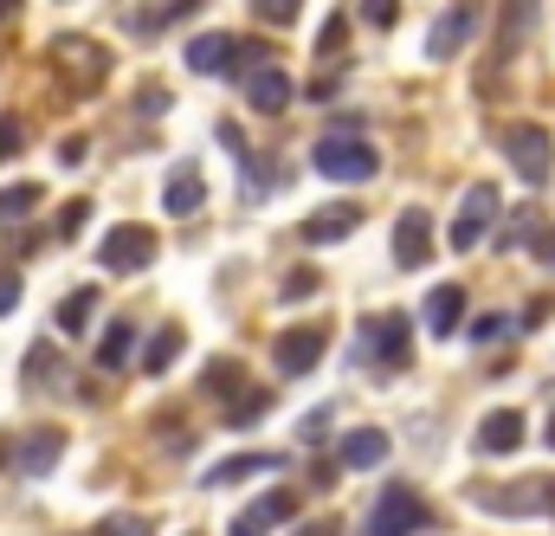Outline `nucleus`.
<instances>
[{
	"mask_svg": "<svg viewBox=\"0 0 555 536\" xmlns=\"http://www.w3.org/2000/svg\"><path fill=\"white\" fill-rule=\"evenodd\" d=\"M310 162H317V175H330V181H369V175L382 168L375 142H362V136H317Z\"/></svg>",
	"mask_w": 555,
	"mask_h": 536,
	"instance_id": "nucleus-1",
	"label": "nucleus"
},
{
	"mask_svg": "<svg viewBox=\"0 0 555 536\" xmlns=\"http://www.w3.org/2000/svg\"><path fill=\"white\" fill-rule=\"evenodd\" d=\"M498 214H504V194L491 181H472L465 201H459V220H452V253H478L485 233L498 227Z\"/></svg>",
	"mask_w": 555,
	"mask_h": 536,
	"instance_id": "nucleus-2",
	"label": "nucleus"
},
{
	"mask_svg": "<svg viewBox=\"0 0 555 536\" xmlns=\"http://www.w3.org/2000/svg\"><path fill=\"white\" fill-rule=\"evenodd\" d=\"M504 155H511V168L530 181V188H543L555 168V149H550V130L543 124H511L504 130Z\"/></svg>",
	"mask_w": 555,
	"mask_h": 536,
	"instance_id": "nucleus-3",
	"label": "nucleus"
},
{
	"mask_svg": "<svg viewBox=\"0 0 555 536\" xmlns=\"http://www.w3.org/2000/svg\"><path fill=\"white\" fill-rule=\"evenodd\" d=\"M426 531V505H420L414 485H388L369 511V536H414Z\"/></svg>",
	"mask_w": 555,
	"mask_h": 536,
	"instance_id": "nucleus-4",
	"label": "nucleus"
},
{
	"mask_svg": "<svg viewBox=\"0 0 555 536\" xmlns=\"http://www.w3.org/2000/svg\"><path fill=\"white\" fill-rule=\"evenodd\" d=\"M0 452H7V465H13V472L46 478V472L59 465V452H65V433H59V426H33V433H13Z\"/></svg>",
	"mask_w": 555,
	"mask_h": 536,
	"instance_id": "nucleus-5",
	"label": "nucleus"
},
{
	"mask_svg": "<svg viewBox=\"0 0 555 536\" xmlns=\"http://www.w3.org/2000/svg\"><path fill=\"white\" fill-rule=\"evenodd\" d=\"M472 33H478V0H452V7H446V13L433 20V33H426V59H433V65L459 59Z\"/></svg>",
	"mask_w": 555,
	"mask_h": 536,
	"instance_id": "nucleus-6",
	"label": "nucleus"
},
{
	"mask_svg": "<svg viewBox=\"0 0 555 536\" xmlns=\"http://www.w3.org/2000/svg\"><path fill=\"white\" fill-rule=\"evenodd\" d=\"M98 266L104 271H149L155 266V233L149 227H111L104 246H98Z\"/></svg>",
	"mask_w": 555,
	"mask_h": 536,
	"instance_id": "nucleus-7",
	"label": "nucleus"
},
{
	"mask_svg": "<svg viewBox=\"0 0 555 536\" xmlns=\"http://www.w3.org/2000/svg\"><path fill=\"white\" fill-rule=\"evenodd\" d=\"M323 349H330V330H317V323H304V330H284L272 343V362H278V375H310L317 362H323Z\"/></svg>",
	"mask_w": 555,
	"mask_h": 536,
	"instance_id": "nucleus-8",
	"label": "nucleus"
},
{
	"mask_svg": "<svg viewBox=\"0 0 555 536\" xmlns=\"http://www.w3.org/2000/svg\"><path fill=\"white\" fill-rule=\"evenodd\" d=\"M485 511H498V518H555V478H517V485H504V492H491L485 498Z\"/></svg>",
	"mask_w": 555,
	"mask_h": 536,
	"instance_id": "nucleus-9",
	"label": "nucleus"
},
{
	"mask_svg": "<svg viewBox=\"0 0 555 536\" xmlns=\"http://www.w3.org/2000/svg\"><path fill=\"white\" fill-rule=\"evenodd\" d=\"M284 459H291V452H240V459H220V465H207V472H201V485H207V492H227V485H246V478L284 472Z\"/></svg>",
	"mask_w": 555,
	"mask_h": 536,
	"instance_id": "nucleus-10",
	"label": "nucleus"
},
{
	"mask_svg": "<svg viewBox=\"0 0 555 536\" xmlns=\"http://www.w3.org/2000/svg\"><path fill=\"white\" fill-rule=\"evenodd\" d=\"M426 259H433V220H426V207H408V214L395 220V266L420 271Z\"/></svg>",
	"mask_w": 555,
	"mask_h": 536,
	"instance_id": "nucleus-11",
	"label": "nucleus"
},
{
	"mask_svg": "<svg viewBox=\"0 0 555 536\" xmlns=\"http://www.w3.org/2000/svg\"><path fill=\"white\" fill-rule=\"evenodd\" d=\"M201 201H207V181H201V168H194V162H181V168L162 181V214L194 220V214H201Z\"/></svg>",
	"mask_w": 555,
	"mask_h": 536,
	"instance_id": "nucleus-12",
	"label": "nucleus"
},
{
	"mask_svg": "<svg viewBox=\"0 0 555 536\" xmlns=\"http://www.w3.org/2000/svg\"><path fill=\"white\" fill-rule=\"evenodd\" d=\"M362 343H382L375 356H382L388 369H408V356H414V349H408V343H414V323H408L401 310H388L382 323H362Z\"/></svg>",
	"mask_w": 555,
	"mask_h": 536,
	"instance_id": "nucleus-13",
	"label": "nucleus"
},
{
	"mask_svg": "<svg viewBox=\"0 0 555 536\" xmlns=\"http://www.w3.org/2000/svg\"><path fill=\"white\" fill-rule=\"evenodd\" d=\"M524 433H530V426H524V413H517V407H498V413H485V420H478V452H485V459H504V452H517V446H524Z\"/></svg>",
	"mask_w": 555,
	"mask_h": 536,
	"instance_id": "nucleus-14",
	"label": "nucleus"
},
{
	"mask_svg": "<svg viewBox=\"0 0 555 536\" xmlns=\"http://www.w3.org/2000/svg\"><path fill=\"white\" fill-rule=\"evenodd\" d=\"M291 91H297V85H291V72H284V65H259V72L246 78V104H253L259 117H278V111L291 104Z\"/></svg>",
	"mask_w": 555,
	"mask_h": 536,
	"instance_id": "nucleus-15",
	"label": "nucleus"
},
{
	"mask_svg": "<svg viewBox=\"0 0 555 536\" xmlns=\"http://www.w3.org/2000/svg\"><path fill=\"white\" fill-rule=\"evenodd\" d=\"M537 13H543V0H504V20H498V59H517V52H524Z\"/></svg>",
	"mask_w": 555,
	"mask_h": 536,
	"instance_id": "nucleus-16",
	"label": "nucleus"
},
{
	"mask_svg": "<svg viewBox=\"0 0 555 536\" xmlns=\"http://www.w3.org/2000/svg\"><path fill=\"white\" fill-rule=\"evenodd\" d=\"M395 452V439L382 433V426H356V433H343V465L349 472H369V465H382Z\"/></svg>",
	"mask_w": 555,
	"mask_h": 536,
	"instance_id": "nucleus-17",
	"label": "nucleus"
},
{
	"mask_svg": "<svg viewBox=\"0 0 555 536\" xmlns=\"http://www.w3.org/2000/svg\"><path fill=\"white\" fill-rule=\"evenodd\" d=\"M233 46H240L233 33H201V39H188V72H207V78L227 72V65H233Z\"/></svg>",
	"mask_w": 555,
	"mask_h": 536,
	"instance_id": "nucleus-18",
	"label": "nucleus"
},
{
	"mask_svg": "<svg viewBox=\"0 0 555 536\" xmlns=\"http://www.w3.org/2000/svg\"><path fill=\"white\" fill-rule=\"evenodd\" d=\"M362 227V214L356 207H323V214H310L304 220V246H330V240H349Z\"/></svg>",
	"mask_w": 555,
	"mask_h": 536,
	"instance_id": "nucleus-19",
	"label": "nucleus"
},
{
	"mask_svg": "<svg viewBox=\"0 0 555 536\" xmlns=\"http://www.w3.org/2000/svg\"><path fill=\"white\" fill-rule=\"evenodd\" d=\"M420 317H426V330H433V336H452V330H459V317H465V291H459V284H433V297H426V310H420Z\"/></svg>",
	"mask_w": 555,
	"mask_h": 536,
	"instance_id": "nucleus-20",
	"label": "nucleus"
},
{
	"mask_svg": "<svg viewBox=\"0 0 555 536\" xmlns=\"http://www.w3.org/2000/svg\"><path fill=\"white\" fill-rule=\"evenodd\" d=\"M181 349H188V330H181V323H162V330L149 336V349H142V369H149V375H168Z\"/></svg>",
	"mask_w": 555,
	"mask_h": 536,
	"instance_id": "nucleus-21",
	"label": "nucleus"
},
{
	"mask_svg": "<svg viewBox=\"0 0 555 536\" xmlns=\"http://www.w3.org/2000/svg\"><path fill=\"white\" fill-rule=\"evenodd\" d=\"M91 317H98V291H91V284H78V291L59 304V330H65V336H85V330H91Z\"/></svg>",
	"mask_w": 555,
	"mask_h": 536,
	"instance_id": "nucleus-22",
	"label": "nucleus"
},
{
	"mask_svg": "<svg viewBox=\"0 0 555 536\" xmlns=\"http://www.w3.org/2000/svg\"><path fill=\"white\" fill-rule=\"evenodd\" d=\"M130 349H137V323H130V317H117V323L104 330V349H98V369H124V362H130Z\"/></svg>",
	"mask_w": 555,
	"mask_h": 536,
	"instance_id": "nucleus-23",
	"label": "nucleus"
},
{
	"mask_svg": "<svg viewBox=\"0 0 555 536\" xmlns=\"http://www.w3.org/2000/svg\"><path fill=\"white\" fill-rule=\"evenodd\" d=\"M20 382H26V388H52V382H59V349H52V343H33L26 362H20Z\"/></svg>",
	"mask_w": 555,
	"mask_h": 536,
	"instance_id": "nucleus-24",
	"label": "nucleus"
},
{
	"mask_svg": "<svg viewBox=\"0 0 555 536\" xmlns=\"http://www.w3.org/2000/svg\"><path fill=\"white\" fill-rule=\"evenodd\" d=\"M291 518H297V498H291V492H266V498L246 511V524H259V531H266V524H291Z\"/></svg>",
	"mask_w": 555,
	"mask_h": 536,
	"instance_id": "nucleus-25",
	"label": "nucleus"
},
{
	"mask_svg": "<svg viewBox=\"0 0 555 536\" xmlns=\"http://www.w3.org/2000/svg\"><path fill=\"white\" fill-rule=\"evenodd\" d=\"M272 413V395L266 388H240V401L227 407V426H259Z\"/></svg>",
	"mask_w": 555,
	"mask_h": 536,
	"instance_id": "nucleus-26",
	"label": "nucleus"
},
{
	"mask_svg": "<svg viewBox=\"0 0 555 536\" xmlns=\"http://www.w3.org/2000/svg\"><path fill=\"white\" fill-rule=\"evenodd\" d=\"M39 181H20V188H0V220H26L33 207H39Z\"/></svg>",
	"mask_w": 555,
	"mask_h": 536,
	"instance_id": "nucleus-27",
	"label": "nucleus"
},
{
	"mask_svg": "<svg viewBox=\"0 0 555 536\" xmlns=\"http://www.w3.org/2000/svg\"><path fill=\"white\" fill-rule=\"evenodd\" d=\"M537 233H543V220H537V207H524V214H511V227L498 233V246H504V253H517V246H524V240H537Z\"/></svg>",
	"mask_w": 555,
	"mask_h": 536,
	"instance_id": "nucleus-28",
	"label": "nucleus"
},
{
	"mask_svg": "<svg viewBox=\"0 0 555 536\" xmlns=\"http://www.w3.org/2000/svg\"><path fill=\"white\" fill-rule=\"evenodd\" d=\"M91 536H155V524H149V518H137V511H117V518H104Z\"/></svg>",
	"mask_w": 555,
	"mask_h": 536,
	"instance_id": "nucleus-29",
	"label": "nucleus"
},
{
	"mask_svg": "<svg viewBox=\"0 0 555 536\" xmlns=\"http://www.w3.org/2000/svg\"><path fill=\"white\" fill-rule=\"evenodd\" d=\"M297 7H304V0H253V13H259L266 26H291V20H297Z\"/></svg>",
	"mask_w": 555,
	"mask_h": 536,
	"instance_id": "nucleus-30",
	"label": "nucleus"
},
{
	"mask_svg": "<svg viewBox=\"0 0 555 536\" xmlns=\"http://www.w3.org/2000/svg\"><path fill=\"white\" fill-rule=\"evenodd\" d=\"M362 20H369V26H382V33H388V26H395V20H401V0H362Z\"/></svg>",
	"mask_w": 555,
	"mask_h": 536,
	"instance_id": "nucleus-31",
	"label": "nucleus"
},
{
	"mask_svg": "<svg viewBox=\"0 0 555 536\" xmlns=\"http://www.w3.org/2000/svg\"><path fill=\"white\" fill-rule=\"evenodd\" d=\"M310 291H317V271H310V266H297L291 278H284V304H304Z\"/></svg>",
	"mask_w": 555,
	"mask_h": 536,
	"instance_id": "nucleus-32",
	"label": "nucleus"
},
{
	"mask_svg": "<svg viewBox=\"0 0 555 536\" xmlns=\"http://www.w3.org/2000/svg\"><path fill=\"white\" fill-rule=\"evenodd\" d=\"M26 149V130H20V117H0V162H13Z\"/></svg>",
	"mask_w": 555,
	"mask_h": 536,
	"instance_id": "nucleus-33",
	"label": "nucleus"
},
{
	"mask_svg": "<svg viewBox=\"0 0 555 536\" xmlns=\"http://www.w3.org/2000/svg\"><path fill=\"white\" fill-rule=\"evenodd\" d=\"M207 388H214V395L240 388V362H214V369H207Z\"/></svg>",
	"mask_w": 555,
	"mask_h": 536,
	"instance_id": "nucleus-34",
	"label": "nucleus"
},
{
	"mask_svg": "<svg viewBox=\"0 0 555 536\" xmlns=\"http://www.w3.org/2000/svg\"><path fill=\"white\" fill-rule=\"evenodd\" d=\"M85 220H91V201H72V207H65V214H59V233H65V240H72V233H78V227H85Z\"/></svg>",
	"mask_w": 555,
	"mask_h": 536,
	"instance_id": "nucleus-35",
	"label": "nucleus"
},
{
	"mask_svg": "<svg viewBox=\"0 0 555 536\" xmlns=\"http://www.w3.org/2000/svg\"><path fill=\"white\" fill-rule=\"evenodd\" d=\"M498 336H511L504 317H478V323H472V343H498Z\"/></svg>",
	"mask_w": 555,
	"mask_h": 536,
	"instance_id": "nucleus-36",
	"label": "nucleus"
},
{
	"mask_svg": "<svg viewBox=\"0 0 555 536\" xmlns=\"http://www.w3.org/2000/svg\"><path fill=\"white\" fill-rule=\"evenodd\" d=\"M142 117H162V111H168V91H162V85H142Z\"/></svg>",
	"mask_w": 555,
	"mask_h": 536,
	"instance_id": "nucleus-37",
	"label": "nucleus"
},
{
	"mask_svg": "<svg viewBox=\"0 0 555 536\" xmlns=\"http://www.w3.org/2000/svg\"><path fill=\"white\" fill-rule=\"evenodd\" d=\"M7 310H20V278H13V271H0V317H7Z\"/></svg>",
	"mask_w": 555,
	"mask_h": 536,
	"instance_id": "nucleus-38",
	"label": "nucleus"
},
{
	"mask_svg": "<svg viewBox=\"0 0 555 536\" xmlns=\"http://www.w3.org/2000/svg\"><path fill=\"white\" fill-rule=\"evenodd\" d=\"M59 162L78 168V162H85V136H65V142H59Z\"/></svg>",
	"mask_w": 555,
	"mask_h": 536,
	"instance_id": "nucleus-39",
	"label": "nucleus"
},
{
	"mask_svg": "<svg viewBox=\"0 0 555 536\" xmlns=\"http://www.w3.org/2000/svg\"><path fill=\"white\" fill-rule=\"evenodd\" d=\"M330 46H343V13H330V20H323V52H330Z\"/></svg>",
	"mask_w": 555,
	"mask_h": 536,
	"instance_id": "nucleus-40",
	"label": "nucleus"
},
{
	"mask_svg": "<svg viewBox=\"0 0 555 536\" xmlns=\"http://www.w3.org/2000/svg\"><path fill=\"white\" fill-rule=\"evenodd\" d=\"M537 259H550L555 266V233H537Z\"/></svg>",
	"mask_w": 555,
	"mask_h": 536,
	"instance_id": "nucleus-41",
	"label": "nucleus"
},
{
	"mask_svg": "<svg viewBox=\"0 0 555 536\" xmlns=\"http://www.w3.org/2000/svg\"><path fill=\"white\" fill-rule=\"evenodd\" d=\"M297 536H336V518H323V524H304Z\"/></svg>",
	"mask_w": 555,
	"mask_h": 536,
	"instance_id": "nucleus-42",
	"label": "nucleus"
},
{
	"mask_svg": "<svg viewBox=\"0 0 555 536\" xmlns=\"http://www.w3.org/2000/svg\"><path fill=\"white\" fill-rule=\"evenodd\" d=\"M233 536H266V531H259V524H246V518H240V524H233Z\"/></svg>",
	"mask_w": 555,
	"mask_h": 536,
	"instance_id": "nucleus-43",
	"label": "nucleus"
},
{
	"mask_svg": "<svg viewBox=\"0 0 555 536\" xmlns=\"http://www.w3.org/2000/svg\"><path fill=\"white\" fill-rule=\"evenodd\" d=\"M543 439H550V452H555V413H550V433H543Z\"/></svg>",
	"mask_w": 555,
	"mask_h": 536,
	"instance_id": "nucleus-44",
	"label": "nucleus"
}]
</instances>
